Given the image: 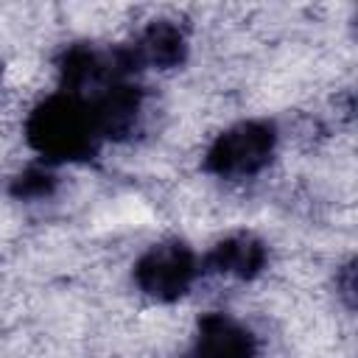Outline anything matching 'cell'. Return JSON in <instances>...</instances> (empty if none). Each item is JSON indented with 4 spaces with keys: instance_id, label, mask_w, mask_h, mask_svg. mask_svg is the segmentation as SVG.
<instances>
[{
    "instance_id": "obj_1",
    "label": "cell",
    "mask_w": 358,
    "mask_h": 358,
    "mask_svg": "<svg viewBox=\"0 0 358 358\" xmlns=\"http://www.w3.org/2000/svg\"><path fill=\"white\" fill-rule=\"evenodd\" d=\"M28 143L48 159V162H73L90 159L103 140L95 123V115L87 101L56 92L45 98L25 123Z\"/></svg>"
},
{
    "instance_id": "obj_2",
    "label": "cell",
    "mask_w": 358,
    "mask_h": 358,
    "mask_svg": "<svg viewBox=\"0 0 358 358\" xmlns=\"http://www.w3.org/2000/svg\"><path fill=\"white\" fill-rule=\"evenodd\" d=\"M277 148V129L268 120H243L215 137L204 168L221 179H249L260 173Z\"/></svg>"
},
{
    "instance_id": "obj_3",
    "label": "cell",
    "mask_w": 358,
    "mask_h": 358,
    "mask_svg": "<svg viewBox=\"0 0 358 358\" xmlns=\"http://www.w3.org/2000/svg\"><path fill=\"white\" fill-rule=\"evenodd\" d=\"M196 274H199V260L193 249L182 241L157 243L134 263L137 288L157 302L179 299L193 285Z\"/></svg>"
},
{
    "instance_id": "obj_4",
    "label": "cell",
    "mask_w": 358,
    "mask_h": 358,
    "mask_svg": "<svg viewBox=\"0 0 358 358\" xmlns=\"http://www.w3.org/2000/svg\"><path fill=\"white\" fill-rule=\"evenodd\" d=\"M255 336L227 313H204L190 358H255Z\"/></svg>"
},
{
    "instance_id": "obj_5",
    "label": "cell",
    "mask_w": 358,
    "mask_h": 358,
    "mask_svg": "<svg viewBox=\"0 0 358 358\" xmlns=\"http://www.w3.org/2000/svg\"><path fill=\"white\" fill-rule=\"evenodd\" d=\"M131 59L140 67H154V70H171L179 67L187 56V39L185 31L173 20H154L148 22L134 45L129 48Z\"/></svg>"
},
{
    "instance_id": "obj_6",
    "label": "cell",
    "mask_w": 358,
    "mask_h": 358,
    "mask_svg": "<svg viewBox=\"0 0 358 358\" xmlns=\"http://www.w3.org/2000/svg\"><path fill=\"white\" fill-rule=\"evenodd\" d=\"M266 257H268V249L257 235L235 232L213 246V252L207 255V266H210V271H218V274L252 280L263 271Z\"/></svg>"
},
{
    "instance_id": "obj_7",
    "label": "cell",
    "mask_w": 358,
    "mask_h": 358,
    "mask_svg": "<svg viewBox=\"0 0 358 358\" xmlns=\"http://www.w3.org/2000/svg\"><path fill=\"white\" fill-rule=\"evenodd\" d=\"M53 190H56V173L48 171V168H42V165L25 168V171L11 182V196H14V199H22V201L48 199Z\"/></svg>"
},
{
    "instance_id": "obj_8",
    "label": "cell",
    "mask_w": 358,
    "mask_h": 358,
    "mask_svg": "<svg viewBox=\"0 0 358 358\" xmlns=\"http://www.w3.org/2000/svg\"><path fill=\"white\" fill-rule=\"evenodd\" d=\"M336 288H338L344 305L352 310V305H355V268H352V263L341 266V271L336 274Z\"/></svg>"
}]
</instances>
